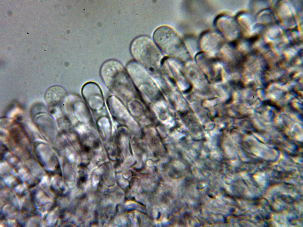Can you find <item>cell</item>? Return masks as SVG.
Segmentation results:
<instances>
[{
	"label": "cell",
	"mask_w": 303,
	"mask_h": 227,
	"mask_svg": "<svg viewBox=\"0 0 303 227\" xmlns=\"http://www.w3.org/2000/svg\"><path fill=\"white\" fill-rule=\"evenodd\" d=\"M154 41L164 53L171 56L182 58L187 54V49L182 40L171 27L161 26L154 31Z\"/></svg>",
	"instance_id": "cell-1"
},
{
	"label": "cell",
	"mask_w": 303,
	"mask_h": 227,
	"mask_svg": "<svg viewBox=\"0 0 303 227\" xmlns=\"http://www.w3.org/2000/svg\"><path fill=\"white\" fill-rule=\"evenodd\" d=\"M125 73L122 64L113 59L104 62L100 70L101 77L106 86L113 94L121 98L125 95Z\"/></svg>",
	"instance_id": "cell-2"
},
{
	"label": "cell",
	"mask_w": 303,
	"mask_h": 227,
	"mask_svg": "<svg viewBox=\"0 0 303 227\" xmlns=\"http://www.w3.org/2000/svg\"><path fill=\"white\" fill-rule=\"evenodd\" d=\"M130 49L135 58L146 65H156L162 58L160 49L147 35H140L135 38L131 43Z\"/></svg>",
	"instance_id": "cell-3"
},
{
	"label": "cell",
	"mask_w": 303,
	"mask_h": 227,
	"mask_svg": "<svg viewBox=\"0 0 303 227\" xmlns=\"http://www.w3.org/2000/svg\"><path fill=\"white\" fill-rule=\"evenodd\" d=\"M81 93L85 102L92 109H99L104 106V101L102 91L96 82L85 83L82 87Z\"/></svg>",
	"instance_id": "cell-4"
},
{
	"label": "cell",
	"mask_w": 303,
	"mask_h": 227,
	"mask_svg": "<svg viewBox=\"0 0 303 227\" xmlns=\"http://www.w3.org/2000/svg\"><path fill=\"white\" fill-rule=\"evenodd\" d=\"M200 40L201 49L205 52L211 53L219 52L225 43L220 35L210 31L204 33Z\"/></svg>",
	"instance_id": "cell-5"
},
{
	"label": "cell",
	"mask_w": 303,
	"mask_h": 227,
	"mask_svg": "<svg viewBox=\"0 0 303 227\" xmlns=\"http://www.w3.org/2000/svg\"><path fill=\"white\" fill-rule=\"evenodd\" d=\"M216 27L225 37L229 40L233 41L236 34V27L233 19L230 16L223 15L219 16L215 22Z\"/></svg>",
	"instance_id": "cell-6"
}]
</instances>
